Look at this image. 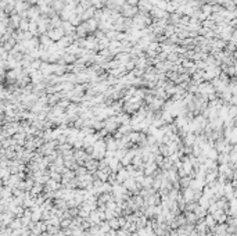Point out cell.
I'll use <instances>...</instances> for the list:
<instances>
[{"label": "cell", "mask_w": 237, "mask_h": 236, "mask_svg": "<svg viewBox=\"0 0 237 236\" xmlns=\"http://www.w3.org/2000/svg\"><path fill=\"white\" fill-rule=\"evenodd\" d=\"M47 36L52 40H60V39L62 38V36H65L64 35V31H62V28H53V29H49L47 32Z\"/></svg>", "instance_id": "6da1fadb"}]
</instances>
